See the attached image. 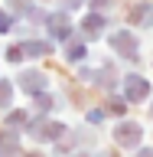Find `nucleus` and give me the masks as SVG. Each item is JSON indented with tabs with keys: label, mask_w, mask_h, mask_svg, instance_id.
Instances as JSON below:
<instances>
[]
</instances>
